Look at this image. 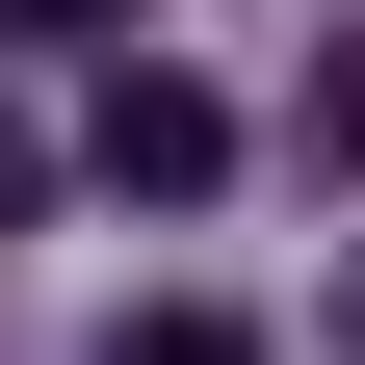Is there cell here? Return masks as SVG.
Masks as SVG:
<instances>
[{
    "label": "cell",
    "instance_id": "6da1fadb",
    "mask_svg": "<svg viewBox=\"0 0 365 365\" xmlns=\"http://www.w3.org/2000/svg\"><path fill=\"white\" fill-rule=\"evenodd\" d=\"M78 157H105L130 209H209V182H235V105H209V78H157V53H105V105H78Z\"/></svg>",
    "mask_w": 365,
    "mask_h": 365
},
{
    "label": "cell",
    "instance_id": "7a4b0ae2",
    "mask_svg": "<svg viewBox=\"0 0 365 365\" xmlns=\"http://www.w3.org/2000/svg\"><path fill=\"white\" fill-rule=\"evenodd\" d=\"M105 365H261V339H235V313H209V287H157V313H130Z\"/></svg>",
    "mask_w": 365,
    "mask_h": 365
},
{
    "label": "cell",
    "instance_id": "3957f363",
    "mask_svg": "<svg viewBox=\"0 0 365 365\" xmlns=\"http://www.w3.org/2000/svg\"><path fill=\"white\" fill-rule=\"evenodd\" d=\"M313 182H365V26L313 53Z\"/></svg>",
    "mask_w": 365,
    "mask_h": 365
},
{
    "label": "cell",
    "instance_id": "277c9868",
    "mask_svg": "<svg viewBox=\"0 0 365 365\" xmlns=\"http://www.w3.org/2000/svg\"><path fill=\"white\" fill-rule=\"evenodd\" d=\"M0 26H130V0H0Z\"/></svg>",
    "mask_w": 365,
    "mask_h": 365
},
{
    "label": "cell",
    "instance_id": "5b68a950",
    "mask_svg": "<svg viewBox=\"0 0 365 365\" xmlns=\"http://www.w3.org/2000/svg\"><path fill=\"white\" fill-rule=\"evenodd\" d=\"M0 209H26V130H0Z\"/></svg>",
    "mask_w": 365,
    "mask_h": 365
},
{
    "label": "cell",
    "instance_id": "8992f818",
    "mask_svg": "<svg viewBox=\"0 0 365 365\" xmlns=\"http://www.w3.org/2000/svg\"><path fill=\"white\" fill-rule=\"evenodd\" d=\"M339 339H365V313H339Z\"/></svg>",
    "mask_w": 365,
    "mask_h": 365
}]
</instances>
